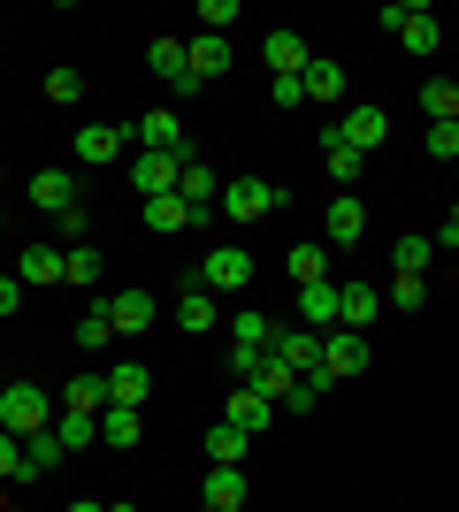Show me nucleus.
Here are the masks:
<instances>
[{
    "mask_svg": "<svg viewBox=\"0 0 459 512\" xmlns=\"http://www.w3.org/2000/svg\"><path fill=\"white\" fill-rule=\"evenodd\" d=\"M452 169H459V161H452Z\"/></svg>",
    "mask_w": 459,
    "mask_h": 512,
    "instance_id": "obj_51",
    "label": "nucleus"
},
{
    "mask_svg": "<svg viewBox=\"0 0 459 512\" xmlns=\"http://www.w3.org/2000/svg\"><path fill=\"white\" fill-rule=\"evenodd\" d=\"M429 153H437V161H459V123H429Z\"/></svg>",
    "mask_w": 459,
    "mask_h": 512,
    "instance_id": "obj_43",
    "label": "nucleus"
},
{
    "mask_svg": "<svg viewBox=\"0 0 459 512\" xmlns=\"http://www.w3.org/2000/svg\"><path fill=\"white\" fill-rule=\"evenodd\" d=\"M153 314H161V306H153V291H115V299H108L115 337H146V329H153Z\"/></svg>",
    "mask_w": 459,
    "mask_h": 512,
    "instance_id": "obj_12",
    "label": "nucleus"
},
{
    "mask_svg": "<svg viewBox=\"0 0 459 512\" xmlns=\"http://www.w3.org/2000/svg\"><path fill=\"white\" fill-rule=\"evenodd\" d=\"M0 482H23V436L0 428Z\"/></svg>",
    "mask_w": 459,
    "mask_h": 512,
    "instance_id": "obj_42",
    "label": "nucleus"
},
{
    "mask_svg": "<svg viewBox=\"0 0 459 512\" xmlns=\"http://www.w3.org/2000/svg\"><path fill=\"white\" fill-rule=\"evenodd\" d=\"M383 299H391V306H406V314H414V306L429 299V276H398V268H391V291H383Z\"/></svg>",
    "mask_w": 459,
    "mask_h": 512,
    "instance_id": "obj_40",
    "label": "nucleus"
},
{
    "mask_svg": "<svg viewBox=\"0 0 459 512\" xmlns=\"http://www.w3.org/2000/svg\"><path fill=\"white\" fill-rule=\"evenodd\" d=\"M291 283H329V245H291Z\"/></svg>",
    "mask_w": 459,
    "mask_h": 512,
    "instance_id": "obj_32",
    "label": "nucleus"
},
{
    "mask_svg": "<svg viewBox=\"0 0 459 512\" xmlns=\"http://www.w3.org/2000/svg\"><path fill=\"white\" fill-rule=\"evenodd\" d=\"M322 146H329V176H337V184H352V176H360V161H368V153H352L345 138H337V130H329Z\"/></svg>",
    "mask_w": 459,
    "mask_h": 512,
    "instance_id": "obj_38",
    "label": "nucleus"
},
{
    "mask_svg": "<svg viewBox=\"0 0 459 512\" xmlns=\"http://www.w3.org/2000/svg\"><path fill=\"white\" fill-rule=\"evenodd\" d=\"M429 260H437V237H398L391 268H398V276H429Z\"/></svg>",
    "mask_w": 459,
    "mask_h": 512,
    "instance_id": "obj_33",
    "label": "nucleus"
},
{
    "mask_svg": "<svg viewBox=\"0 0 459 512\" xmlns=\"http://www.w3.org/2000/svg\"><path fill=\"white\" fill-rule=\"evenodd\" d=\"M0 222H8V207H0Z\"/></svg>",
    "mask_w": 459,
    "mask_h": 512,
    "instance_id": "obj_49",
    "label": "nucleus"
},
{
    "mask_svg": "<svg viewBox=\"0 0 459 512\" xmlns=\"http://www.w3.org/2000/svg\"><path fill=\"white\" fill-rule=\"evenodd\" d=\"M268 413H276V406H268V398H261V390H230V413H222V421H230V428H245V436H261V428H268Z\"/></svg>",
    "mask_w": 459,
    "mask_h": 512,
    "instance_id": "obj_24",
    "label": "nucleus"
},
{
    "mask_svg": "<svg viewBox=\"0 0 459 512\" xmlns=\"http://www.w3.org/2000/svg\"><path fill=\"white\" fill-rule=\"evenodd\" d=\"M222 321V306L207 299V291H184V299H176V329H215Z\"/></svg>",
    "mask_w": 459,
    "mask_h": 512,
    "instance_id": "obj_35",
    "label": "nucleus"
},
{
    "mask_svg": "<svg viewBox=\"0 0 459 512\" xmlns=\"http://www.w3.org/2000/svg\"><path fill=\"white\" fill-rule=\"evenodd\" d=\"M131 146V130H115V123H85L77 138H69V153L85 161V169H100V161H115V153Z\"/></svg>",
    "mask_w": 459,
    "mask_h": 512,
    "instance_id": "obj_9",
    "label": "nucleus"
},
{
    "mask_svg": "<svg viewBox=\"0 0 459 512\" xmlns=\"http://www.w3.org/2000/svg\"><path fill=\"white\" fill-rule=\"evenodd\" d=\"M69 451H62V436L54 428H39V436H23V482H39V474H54Z\"/></svg>",
    "mask_w": 459,
    "mask_h": 512,
    "instance_id": "obj_23",
    "label": "nucleus"
},
{
    "mask_svg": "<svg viewBox=\"0 0 459 512\" xmlns=\"http://www.w3.org/2000/svg\"><path fill=\"white\" fill-rule=\"evenodd\" d=\"M383 23L398 31V46H406V54H437V39H444V23L429 16V8H406V0H391V8H383Z\"/></svg>",
    "mask_w": 459,
    "mask_h": 512,
    "instance_id": "obj_6",
    "label": "nucleus"
},
{
    "mask_svg": "<svg viewBox=\"0 0 459 512\" xmlns=\"http://www.w3.org/2000/svg\"><path fill=\"white\" fill-rule=\"evenodd\" d=\"M261 62L276 69V77H306V62H314V54H306L299 31H268V39H261Z\"/></svg>",
    "mask_w": 459,
    "mask_h": 512,
    "instance_id": "obj_16",
    "label": "nucleus"
},
{
    "mask_svg": "<svg viewBox=\"0 0 459 512\" xmlns=\"http://www.w3.org/2000/svg\"><path fill=\"white\" fill-rule=\"evenodd\" d=\"M383 314V291H375V283H337V329H368V321Z\"/></svg>",
    "mask_w": 459,
    "mask_h": 512,
    "instance_id": "obj_10",
    "label": "nucleus"
},
{
    "mask_svg": "<svg viewBox=\"0 0 459 512\" xmlns=\"http://www.w3.org/2000/svg\"><path fill=\"white\" fill-rule=\"evenodd\" d=\"M215 214H230V222H261V214H276V184L268 176H230L215 199Z\"/></svg>",
    "mask_w": 459,
    "mask_h": 512,
    "instance_id": "obj_2",
    "label": "nucleus"
},
{
    "mask_svg": "<svg viewBox=\"0 0 459 512\" xmlns=\"http://www.w3.org/2000/svg\"><path fill=\"white\" fill-rule=\"evenodd\" d=\"M138 436H146V421H138L131 406H100V444L108 451H131Z\"/></svg>",
    "mask_w": 459,
    "mask_h": 512,
    "instance_id": "obj_25",
    "label": "nucleus"
},
{
    "mask_svg": "<svg viewBox=\"0 0 459 512\" xmlns=\"http://www.w3.org/2000/svg\"><path fill=\"white\" fill-rule=\"evenodd\" d=\"M176 169H184L176 153H138V161H131V184H138V199H169V192H176Z\"/></svg>",
    "mask_w": 459,
    "mask_h": 512,
    "instance_id": "obj_11",
    "label": "nucleus"
},
{
    "mask_svg": "<svg viewBox=\"0 0 459 512\" xmlns=\"http://www.w3.org/2000/svg\"><path fill=\"white\" fill-rule=\"evenodd\" d=\"M0 428H8V436H39V428H54V421H46V390L39 383H8V390H0Z\"/></svg>",
    "mask_w": 459,
    "mask_h": 512,
    "instance_id": "obj_3",
    "label": "nucleus"
},
{
    "mask_svg": "<svg viewBox=\"0 0 459 512\" xmlns=\"http://www.w3.org/2000/svg\"><path fill=\"white\" fill-rule=\"evenodd\" d=\"M421 107L429 123H459V85H421Z\"/></svg>",
    "mask_w": 459,
    "mask_h": 512,
    "instance_id": "obj_36",
    "label": "nucleus"
},
{
    "mask_svg": "<svg viewBox=\"0 0 459 512\" xmlns=\"http://www.w3.org/2000/svg\"><path fill=\"white\" fill-rule=\"evenodd\" d=\"M184 46H192V77L199 85H215L222 69H230V39H215V31H192Z\"/></svg>",
    "mask_w": 459,
    "mask_h": 512,
    "instance_id": "obj_21",
    "label": "nucleus"
},
{
    "mask_svg": "<svg viewBox=\"0 0 459 512\" xmlns=\"http://www.w3.org/2000/svg\"><path fill=\"white\" fill-rule=\"evenodd\" d=\"M245 444H253V436H245V428H230V421H215V428H207V459H215V467H238V459H245Z\"/></svg>",
    "mask_w": 459,
    "mask_h": 512,
    "instance_id": "obj_30",
    "label": "nucleus"
},
{
    "mask_svg": "<svg viewBox=\"0 0 459 512\" xmlns=\"http://www.w3.org/2000/svg\"><path fill=\"white\" fill-rule=\"evenodd\" d=\"M322 237L329 245H360V237H368V207H360L352 192H337V207L322 214Z\"/></svg>",
    "mask_w": 459,
    "mask_h": 512,
    "instance_id": "obj_14",
    "label": "nucleus"
},
{
    "mask_svg": "<svg viewBox=\"0 0 459 512\" xmlns=\"http://www.w3.org/2000/svg\"><path fill=\"white\" fill-rule=\"evenodd\" d=\"M62 268H69V260L54 253V245H31V253L16 260V283H23V291H54V283H62Z\"/></svg>",
    "mask_w": 459,
    "mask_h": 512,
    "instance_id": "obj_18",
    "label": "nucleus"
},
{
    "mask_svg": "<svg viewBox=\"0 0 459 512\" xmlns=\"http://www.w3.org/2000/svg\"><path fill=\"white\" fill-rule=\"evenodd\" d=\"M268 100H276V107H306V85H299V77H276V85H268Z\"/></svg>",
    "mask_w": 459,
    "mask_h": 512,
    "instance_id": "obj_44",
    "label": "nucleus"
},
{
    "mask_svg": "<svg viewBox=\"0 0 459 512\" xmlns=\"http://www.w3.org/2000/svg\"><path fill=\"white\" fill-rule=\"evenodd\" d=\"M199 512H215V505H199Z\"/></svg>",
    "mask_w": 459,
    "mask_h": 512,
    "instance_id": "obj_50",
    "label": "nucleus"
},
{
    "mask_svg": "<svg viewBox=\"0 0 459 512\" xmlns=\"http://www.w3.org/2000/svg\"><path fill=\"white\" fill-rule=\"evenodd\" d=\"M108 406V375H69L62 383V413H100Z\"/></svg>",
    "mask_w": 459,
    "mask_h": 512,
    "instance_id": "obj_27",
    "label": "nucleus"
},
{
    "mask_svg": "<svg viewBox=\"0 0 459 512\" xmlns=\"http://www.w3.org/2000/svg\"><path fill=\"white\" fill-rule=\"evenodd\" d=\"M108 337H115V321H108V299H100V306H92L85 321H77V344H85V352H100Z\"/></svg>",
    "mask_w": 459,
    "mask_h": 512,
    "instance_id": "obj_39",
    "label": "nucleus"
},
{
    "mask_svg": "<svg viewBox=\"0 0 459 512\" xmlns=\"http://www.w3.org/2000/svg\"><path fill=\"white\" fill-rule=\"evenodd\" d=\"M31 207H46V214L85 207V199H77V176H69V169H39V176H31Z\"/></svg>",
    "mask_w": 459,
    "mask_h": 512,
    "instance_id": "obj_15",
    "label": "nucleus"
},
{
    "mask_svg": "<svg viewBox=\"0 0 459 512\" xmlns=\"http://www.w3.org/2000/svg\"><path fill=\"white\" fill-rule=\"evenodd\" d=\"M322 375H329V383L368 375V337H360V329H329V337H322Z\"/></svg>",
    "mask_w": 459,
    "mask_h": 512,
    "instance_id": "obj_5",
    "label": "nucleus"
},
{
    "mask_svg": "<svg viewBox=\"0 0 459 512\" xmlns=\"http://www.w3.org/2000/svg\"><path fill=\"white\" fill-rule=\"evenodd\" d=\"M16 306H23V283H16V276H0V321L16 314Z\"/></svg>",
    "mask_w": 459,
    "mask_h": 512,
    "instance_id": "obj_45",
    "label": "nucleus"
},
{
    "mask_svg": "<svg viewBox=\"0 0 459 512\" xmlns=\"http://www.w3.org/2000/svg\"><path fill=\"white\" fill-rule=\"evenodd\" d=\"M192 222H207V207H184V199H146V230L153 237H176V230H192Z\"/></svg>",
    "mask_w": 459,
    "mask_h": 512,
    "instance_id": "obj_19",
    "label": "nucleus"
},
{
    "mask_svg": "<svg viewBox=\"0 0 459 512\" xmlns=\"http://www.w3.org/2000/svg\"><path fill=\"white\" fill-rule=\"evenodd\" d=\"M199 505H215V512H245V474H238V467H215V474H207V490H199Z\"/></svg>",
    "mask_w": 459,
    "mask_h": 512,
    "instance_id": "obj_26",
    "label": "nucleus"
},
{
    "mask_svg": "<svg viewBox=\"0 0 459 512\" xmlns=\"http://www.w3.org/2000/svg\"><path fill=\"white\" fill-rule=\"evenodd\" d=\"M276 329H284V321H268V314H230V344H245V352H268Z\"/></svg>",
    "mask_w": 459,
    "mask_h": 512,
    "instance_id": "obj_28",
    "label": "nucleus"
},
{
    "mask_svg": "<svg viewBox=\"0 0 459 512\" xmlns=\"http://www.w3.org/2000/svg\"><path fill=\"white\" fill-rule=\"evenodd\" d=\"M146 62H153V77H161V85H169L176 100H192V92H207V85L192 77V46H184V39H153V46H146Z\"/></svg>",
    "mask_w": 459,
    "mask_h": 512,
    "instance_id": "obj_4",
    "label": "nucleus"
},
{
    "mask_svg": "<svg viewBox=\"0 0 459 512\" xmlns=\"http://www.w3.org/2000/svg\"><path fill=\"white\" fill-rule=\"evenodd\" d=\"M54 436H62V451H92L100 444V413H54Z\"/></svg>",
    "mask_w": 459,
    "mask_h": 512,
    "instance_id": "obj_29",
    "label": "nucleus"
},
{
    "mask_svg": "<svg viewBox=\"0 0 459 512\" xmlns=\"http://www.w3.org/2000/svg\"><path fill=\"white\" fill-rule=\"evenodd\" d=\"M46 100H54V107H77V100H85V77H77V69H46Z\"/></svg>",
    "mask_w": 459,
    "mask_h": 512,
    "instance_id": "obj_37",
    "label": "nucleus"
},
{
    "mask_svg": "<svg viewBox=\"0 0 459 512\" xmlns=\"http://www.w3.org/2000/svg\"><path fill=\"white\" fill-rule=\"evenodd\" d=\"M268 360H276V367H291V375H314V367H322V337H314V329H276Z\"/></svg>",
    "mask_w": 459,
    "mask_h": 512,
    "instance_id": "obj_7",
    "label": "nucleus"
},
{
    "mask_svg": "<svg viewBox=\"0 0 459 512\" xmlns=\"http://www.w3.org/2000/svg\"><path fill=\"white\" fill-rule=\"evenodd\" d=\"M69 512H108V505H92V497H85V505H69Z\"/></svg>",
    "mask_w": 459,
    "mask_h": 512,
    "instance_id": "obj_47",
    "label": "nucleus"
},
{
    "mask_svg": "<svg viewBox=\"0 0 459 512\" xmlns=\"http://www.w3.org/2000/svg\"><path fill=\"white\" fill-rule=\"evenodd\" d=\"M329 321H337V283H306L299 291V329L329 337Z\"/></svg>",
    "mask_w": 459,
    "mask_h": 512,
    "instance_id": "obj_22",
    "label": "nucleus"
},
{
    "mask_svg": "<svg viewBox=\"0 0 459 512\" xmlns=\"http://www.w3.org/2000/svg\"><path fill=\"white\" fill-rule=\"evenodd\" d=\"M437 245H459V207H452V222L437 230Z\"/></svg>",
    "mask_w": 459,
    "mask_h": 512,
    "instance_id": "obj_46",
    "label": "nucleus"
},
{
    "mask_svg": "<svg viewBox=\"0 0 459 512\" xmlns=\"http://www.w3.org/2000/svg\"><path fill=\"white\" fill-rule=\"evenodd\" d=\"M230 23H238V0H199V31L230 39Z\"/></svg>",
    "mask_w": 459,
    "mask_h": 512,
    "instance_id": "obj_41",
    "label": "nucleus"
},
{
    "mask_svg": "<svg viewBox=\"0 0 459 512\" xmlns=\"http://www.w3.org/2000/svg\"><path fill=\"white\" fill-rule=\"evenodd\" d=\"M337 138H345L352 153H368V146H383V138H391V115L360 100V107H352V115H345V123H337Z\"/></svg>",
    "mask_w": 459,
    "mask_h": 512,
    "instance_id": "obj_13",
    "label": "nucleus"
},
{
    "mask_svg": "<svg viewBox=\"0 0 459 512\" xmlns=\"http://www.w3.org/2000/svg\"><path fill=\"white\" fill-rule=\"evenodd\" d=\"M176 199H184V207H207V214H215V199H222L215 169H207V161H192V153H184V169H176Z\"/></svg>",
    "mask_w": 459,
    "mask_h": 512,
    "instance_id": "obj_17",
    "label": "nucleus"
},
{
    "mask_svg": "<svg viewBox=\"0 0 459 512\" xmlns=\"http://www.w3.org/2000/svg\"><path fill=\"white\" fill-rule=\"evenodd\" d=\"M299 85H306V100H345V69L337 62H306Z\"/></svg>",
    "mask_w": 459,
    "mask_h": 512,
    "instance_id": "obj_34",
    "label": "nucleus"
},
{
    "mask_svg": "<svg viewBox=\"0 0 459 512\" xmlns=\"http://www.w3.org/2000/svg\"><path fill=\"white\" fill-rule=\"evenodd\" d=\"M131 138H138L146 153H176V161H184V123H176V107H153V115H138Z\"/></svg>",
    "mask_w": 459,
    "mask_h": 512,
    "instance_id": "obj_8",
    "label": "nucleus"
},
{
    "mask_svg": "<svg viewBox=\"0 0 459 512\" xmlns=\"http://www.w3.org/2000/svg\"><path fill=\"white\" fill-rule=\"evenodd\" d=\"M108 512H138V505H108Z\"/></svg>",
    "mask_w": 459,
    "mask_h": 512,
    "instance_id": "obj_48",
    "label": "nucleus"
},
{
    "mask_svg": "<svg viewBox=\"0 0 459 512\" xmlns=\"http://www.w3.org/2000/svg\"><path fill=\"white\" fill-rule=\"evenodd\" d=\"M69 268H62V283H100L108 276V253H100V245H69Z\"/></svg>",
    "mask_w": 459,
    "mask_h": 512,
    "instance_id": "obj_31",
    "label": "nucleus"
},
{
    "mask_svg": "<svg viewBox=\"0 0 459 512\" xmlns=\"http://www.w3.org/2000/svg\"><path fill=\"white\" fill-rule=\"evenodd\" d=\"M146 398H153V375H146V367H138V360H123V367H108V406H146Z\"/></svg>",
    "mask_w": 459,
    "mask_h": 512,
    "instance_id": "obj_20",
    "label": "nucleus"
},
{
    "mask_svg": "<svg viewBox=\"0 0 459 512\" xmlns=\"http://www.w3.org/2000/svg\"><path fill=\"white\" fill-rule=\"evenodd\" d=\"M245 283H253V253H245V245H215V253L199 260V283H192V291L230 299V291H245Z\"/></svg>",
    "mask_w": 459,
    "mask_h": 512,
    "instance_id": "obj_1",
    "label": "nucleus"
}]
</instances>
